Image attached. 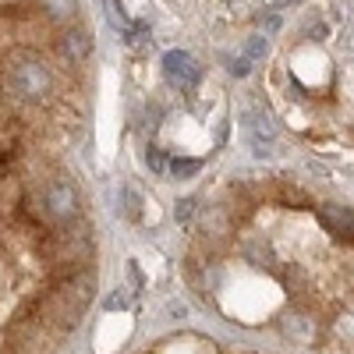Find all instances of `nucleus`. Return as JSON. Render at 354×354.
<instances>
[{"label": "nucleus", "instance_id": "nucleus-7", "mask_svg": "<svg viewBox=\"0 0 354 354\" xmlns=\"http://www.w3.org/2000/svg\"><path fill=\"white\" fill-rule=\"evenodd\" d=\"M245 124H248V135H259V138H273V121L259 110H248L245 113Z\"/></svg>", "mask_w": 354, "mask_h": 354}, {"label": "nucleus", "instance_id": "nucleus-1", "mask_svg": "<svg viewBox=\"0 0 354 354\" xmlns=\"http://www.w3.org/2000/svg\"><path fill=\"white\" fill-rule=\"evenodd\" d=\"M163 75L177 88H192L198 82L202 68H198V61H195L188 50H170V53H163Z\"/></svg>", "mask_w": 354, "mask_h": 354}, {"label": "nucleus", "instance_id": "nucleus-9", "mask_svg": "<svg viewBox=\"0 0 354 354\" xmlns=\"http://www.w3.org/2000/svg\"><path fill=\"white\" fill-rule=\"evenodd\" d=\"M145 163H149L153 174H167V170H170V163H167V156H163L160 149H149V153H145Z\"/></svg>", "mask_w": 354, "mask_h": 354}, {"label": "nucleus", "instance_id": "nucleus-8", "mask_svg": "<svg viewBox=\"0 0 354 354\" xmlns=\"http://www.w3.org/2000/svg\"><path fill=\"white\" fill-rule=\"evenodd\" d=\"M198 170H202L198 160H188V156H174L170 160V174L177 177V181H188V177H195Z\"/></svg>", "mask_w": 354, "mask_h": 354}, {"label": "nucleus", "instance_id": "nucleus-5", "mask_svg": "<svg viewBox=\"0 0 354 354\" xmlns=\"http://www.w3.org/2000/svg\"><path fill=\"white\" fill-rule=\"evenodd\" d=\"M39 4L53 21H71L78 15V0H39Z\"/></svg>", "mask_w": 354, "mask_h": 354}, {"label": "nucleus", "instance_id": "nucleus-2", "mask_svg": "<svg viewBox=\"0 0 354 354\" xmlns=\"http://www.w3.org/2000/svg\"><path fill=\"white\" fill-rule=\"evenodd\" d=\"M319 227L333 234L337 241L354 245V209L347 205H319Z\"/></svg>", "mask_w": 354, "mask_h": 354}, {"label": "nucleus", "instance_id": "nucleus-14", "mask_svg": "<svg viewBox=\"0 0 354 354\" xmlns=\"http://www.w3.org/2000/svg\"><path fill=\"white\" fill-rule=\"evenodd\" d=\"M131 305V294H124V287H121V294H113V298L106 301V308L113 312V308H128Z\"/></svg>", "mask_w": 354, "mask_h": 354}, {"label": "nucleus", "instance_id": "nucleus-3", "mask_svg": "<svg viewBox=\"0 0 354 354\" xmlns=\"http://www.w3.org/2000/svg\"><path fill=\"white\" fill-rule=\"evenodd\" d=\"M57 50H61V57H64L68 64H85L88 53H93V36H88L85 28H71V32L61 36Z\"/></svg>", "mask_w": 354, "mask_h": 354}, {"label": "nucleus", "instance_id": "nucleus-10", "mask_svg": "<svg viewBox=\"0 0 354 354\" xmlns=\"http://www.w3.org/2000/svg\"><path fill=\"white\" fill-rule=\"evenodd\" d=\"M192 213H195V198L188 195V198H181V202H177L174 220H177V223H188V220H192Z\"/></svg>", "mask_w": 354, "mask_h": 354}, {"label": "nucleus", "instance_id": "nucleus-4", "mask_svg": "<svg viewBox=\"0 0 354 354\" xmlns=\"http://www.w3.org/2000/svg\"><path fill=\"white\" fill-rule=\"evenodd\" d=\"M280 333H283L290 344H298V347H305V344L315 340V326H312V319H305V315H287V319L280 322Z\"/></svg>", "mask_w": 354, "mask_h": 354}, {"label": "nucleus", "instance_id": "nucleus-15", "mask_svg": "<svg viewBox=\"0 0 354 354\" xmlns=\"http://www.w3.org/2000/svg\"><path fill=\"white\" fill-rule=\"evenodd\" d=\"M262 32H280V15H266L262 18Z\"/></svg>", "mask_w": 354, "mask_h": 354}, {"label": "nucleus", "instance_id": "nucleus-6", "mask_svg": "<svg viewBox=\"0 0 354 354\" xmlns=\"http://www.w3.org/2000/svg\"><path fill=\"white\" fill-rule=\"evenodd\" d=\"M198 227H202V234H209V238H220V234H227V213L213 205V209L202 213Z\"/></svg>", "mask_w": 354, "mask_h": 354}, {"label": "nucleus", "instance_id": "nucleus-17", "mask_svg": "<svg viewBox=\"0 0 354 354\" xmlns=\"http://www.w3.org/2000/svg\"><path fill=\"white\" fill-rule=\"evenodd\" d=\"M277 4H280V8H283V4H294V0H277Z\"/></svg>", "mask_w": 354, "mask_h": 354}, {"label": "nucleus", "instance_id": "nucleus-12", "mask_svg": "<svg viewBox=\"0 0 354 354\" xmlns=\"http://www.w3.org/2000/svg\"><path fill=\"white\" fill-rule=\"evenodd\" d=\"M227 71H230L234 78H245V75L252 71V61H248V57H234V61L227 64Z\"/></svg>", "mask_w": 354, "mask_h": 354}, {"label": "nucleus", "instance_id": "nucleus-11", "mask_svg": "<svg viewBox=\"0 0 354 354\" xmlns=\"http://www.w3.org/2000/svg\"><path fill=\"white\" fill-rule=\"evenodd\" d=\"M266 50H270V46H266V39L262 36H252L248 46H245V57H248V61H259V57H266Z\"/></svg>", "mask_w": 354, "mask_h": 354}, {"label": "nucleus", "instance_id": "nucleus-16", "mask_svg": "<svg viewBox=\"0 0 354 354\" xmlns=\"http://www.w3.org/2000/svg\"><path fill=\"white\" fill-rule=\"evenodd\" d=\"M170 315H174V319H185V315H188V308H185L181 301H170Z\"/></svg>", "mask_w": 354, "mask_h": 354}, {"label": "nucleus", "instance_id": "nucleus-13", "mask_svg": "<svg viewBox=\"0 0 354 354\" xmlns=\"http://www.w3.org/2000/svg\"><path fill=\"white\" fill-rule=\"evenodd\" d=\"M124 202H128V205H124L128 216H138V202H142V198L135 195V188H131V185H124Z\"/></svg>", "mask_w": 354, "mask_h": 354}]
</instances>
